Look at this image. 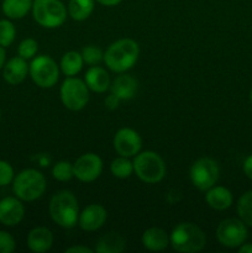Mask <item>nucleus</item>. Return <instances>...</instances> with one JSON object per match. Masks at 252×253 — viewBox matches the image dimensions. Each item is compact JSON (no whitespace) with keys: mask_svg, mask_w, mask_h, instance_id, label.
<instances>
[{"mask_svg":"<svg viewBox=\"0 0 252 253\" xmlns=\"http://www.w3.org/2000/svg\"><path fill=\"white\" fill-rule=\"evenodd\" d=\"M82 57L83 61L89 66H96L104 59V54L99 47L95 46H86L82 49Z\"/></svg>","mask_w":252,"mask_h":253,"instance_id":"29","label":"nucleus"},{"mask_svg":"<svg viewBox=\"0 0 252 253\" xmlns=\"http://www.w3.org/2000/svg\"><path fill=\"white\" fill-rule=\"evenodd\" d=\"M0 116H1V110H0Z\"/></svg>","mask_w":252,"mask_h":253,"instance_id":"40","label":"nucleus"},{"mask_svg":"<svg viewBox=\"0 0 252 253\" xmlns=\"http://www.w3.org/2000/svg\"><path fill=\"white\" fill-rule=\"evenodd\" d=\"M106 216L108 214H106L105 208L99 204H91L86 207L79 215V226L84 231H96L106 221Z\"/></svg>","mask_w":252,"mask_h":253,"instance_id":"14","label":"nucleus"},{"mask_svg":"<svg viewBox=\"0 0 252 253\" xmlns=\"http://www.w3.org/2000/svg\"><path fill=\"white\" fill-rule=\"evenodd\" d=\"M16 30L9 20H0V46L7 47L14 42Z\"/></svg>","mask_w":252,"mask_h":253,"instance_id":"27","label":"nucleus"},{"mask_svg":"<svg viewBox=\"0 0 252 253\" xmlns=\"http://www.w3.org/2000/svg\"><path fill=\"white\" fill-rule=\"evenodd\" d=\"M138 54L140 48L133 40L121 39L109 46L104 54V61L113 72L123 73L136 63Z\"/></svg>","mask_w":252,"mask_h":253,"instance_id":"1","label":"nucleus"},{"mask_svg":"<svg viewBox=\"0 0 252 253\" xmlns=\"http://www.w3.org/2000/svg\"><path fill=\"white\" fill-rule=\"evenodd\" d=\"M94 9V0H71L68 5L69 16L76 21L88 19Z\"/></svg>","mask_w":252,"mask_h":253,"instance_id":"23","label":"nucleus"},{"mask_svg":"<svg viewBox=\"0 0 252 253\" xmlns=\"http://www.w3.org/2000/svg\"><path fill=\"white\" fill-rule=\"evenodd\" d=\"M66 253H93V250L85 246H73L67 249Z\"/></svg>","mask_w":252,"mask_h":253,"instance_id":"34","label":"nucleus"},{"mask_svg":"<svg viewBox=\"0 0 252 253\" xmlns=\"http://www.w3.org/2000/svg\"><path fill=\"white\" fill-rule=\"evenodd\" d=\"M25 209L19 199L12 197L0 200V222L5 226H15L24 219Z\"/></svg>","mask_w":252,"mask_h":253,"instance_id":"13","label":"nucleus"},{"mask_svg":"<svg viewBox=\"0 0 252 253\" xmlns=\"http://www.w3.org/2000/svg\"><path fill=\"white\" fill-rule=\"evenodd\" d=\"M125 249V240L116 232H109L101 236L96 244L98 253H120Z\"/></svg>","mask_w":252,"mask_h":253,"instance_id":"21","label":"nucleus"},{"mask_svg":"<svg viewBox=\"0 0 252 253\" xmlns=\"http://www.w3.org/2000/svg\"><path fill=\"white\" fill-rule=\"evenodd\" d=\"M98 2H100L101 5H105V6H115L119 2H121V0H96Z\"/></svg>","mask_w":252,"mask_h":253,"instance_id":"36","label":"nucleus"},{"mask_svg":"<svg viewBox=\"0 0 252 253\" xmlns=\"http://www.w3.org/2000/svg\"><path fill=\"white\" fill-rule=\"evenodd\" d=\"M142 244L150 251H163L169 244L167 232L160 227H151L142 235Z\"/></svg>","mask_w":252,"mask_h":253,"instance_id":"19","label":"nucleus"},{"mask_svg":"<svg viewBox=\"0 0 252 253\" xmlns=\"http://www.w3.org/2000/svg\"><path fill=\"white\" fill-rule=\"evenodd\" d=\"M32 7V0H4L2 11L9 19H22Z\"/></svg>","mask_w":252,"mask_h":253,"instance_id":"22","label":"nucleus"},{"mask_svg":"<svg viewBox=\"0 0 252 253\" xmlns=\"http://www.w3.org/2000/svg\"><path fill=\"white\" fill-rule=\"evenodd\" d=\"M61 100L69 110H82L89 100L88 86L81 79L69 77L61 86Z\"/></svg>","mask_w":252,"mask_h":253,"instance_id":"7","label":"nucleus"},{"mask_svg":"<svg viewBox=\"0 0 252 253\" xmlns=\"http://www.w3.org/2000/svg\"><path fill=\"white\" fill-rule=\"evenodd\" d=\"M110 90L111 93L115 94L120 100H128L135 96L136 91H137V81L132 78L131 76H119L110 84Z\"/></svg>","mask_w":252,"mask_h":253,"instance_id":"18","label":"nucleus"},{"mask_svg":"<svg viewBox=\"0 0 252 253\" xmlns=\"http://www.w3.org/2000/svg\"><path fill=\"white\" fill-rule=\"evenodd\" d=\"M237 212L240 220L244 221L245 225L252 227V190L242 195L237 202Z\"/></svg>","mask_w":252,"mask_h":253,"instance_id":"25","label":"nucleus"},{"mask_svg":"<svg viewBox=\"0 0 252 253\" xmlns=\"http://www.w3.org/2000/svg\"><path fill=\"white\" fill-rule=\"evenodd\" d=\"M119 105H120V99H119L115 94L111 93L110 95L105 99V106L108 109H110V110H115Z\"/></svg>","mask_w":252,"mask_h":253,"instance_id":"33","label":"nucleus"},{"mask_svg":"<svg viewBox=\"0 0 252 253\" xmlns=\"http://www.w3.org/2000/svg\"><path fill=\"white\" fill-rule=\"evenodd\" d=\"M133 170L141 180L153 184L165 178L166 165L160 155L152 151H145L137 153L133 160Z\"/></svg>","mask_w":252,"mask_h":253,"instance_id":"5","label":"nucleus"},{"mask_svg":"<svg viewBox=\"0 0 252 253\" xmlns=\"http://www.w3.org/2000/svg\"><path fill=\"white\" fill-rule=\"evenodd\" d=\"M83 57L81 53L76 51L67 52L61 61V68L66 76L73 77L81 72L82 67H83Z\"/></svg>","mask_w":252,"mask_h":253,"instance_id":"24","label":"nucleus"},{"mask_svg":"<svg viewBox=\"0 0 252 253\" xmlns=\"http://www.w3.org/2000/svg\"><path fill=\"white\" fill-rule=\"evenodd\" d=\"M250 99H251V103H252V90H251V93H250Z\"/></svg>","mask_w":252,"mask_h":253,"instance_id":"39","label":"nucleus"},{"mask_svg":"<svg viewBox=\"0 0 252 253\" xmlns=\"http://www.w3.org/2000/svg\"><path fill=\"white\" fill-rule=\"evenodd\" d=\"M14 179V169L5 161H0V187L10 184Z\"/></svg>","mask_w":252,"mask_h":253,"instance_id":"31","label":"nucleus"},{"mask_svg":"<svg viewBox=\"0 0 252 253\" xmlns=\"http://www.w3.org/2000/svg\"><path fill=\"white\" fill-rule=\"evenodd\" d=\"M15 250V240L9 232L0 231V253H11Z\"/></svg>","mask_w":252,"mask_h":253,"instance_id":"32","label":"nucleus"},{"mask_svg":"<svg viewBox=\"0 0 252 253\" xmlns=\"http://www.w3.org/2000/svg\"><path fill=\"white\" fill-rule=\"evenodd\" d=\"M142 146L140 135L132 128H121L114 137V148L124 157H132L137 155Z\"/></svg>","mask_w":252,"mask_h":253,"instance_id":"12","label":"nucleus"},{"mask_svg":"<svg viewBox=\"0 0 252 253\" xmlns=\"http://www.w3.org/2000/svg\"><path fill=\"white\" fill-rule=\"evenodd\" d=\"M208 205L215 210H225L231 207L232 194L224 187H211L205 195Z\"/></svg>","mask_w":252,"mask_h":253,"instance_id":"20","label":"nucleus"},{"mask_svg":"<svg viewBox=\"0 0 252 253\" xmlns=\"http://www.w3.org/2000/svg\"><path fill=\"white\" fill-rule=\"evenodd\" d=\"M32 14L37 24L47 29H54L66 21L67 10L59 0H35Z\"/></svg>","mask_w":252,"mask_h":253,"instance_id":"6","label":"nucleus"},{"mask_svg":"<svg viewBox=\"0 0 252 253\" xmlns=\"http://www.w3.org/2000/svg\"><path fill=\"white\" fill-rule=\"evenodd\" d=\"M37 48H39V44L34 39H26L19 44L17 52H19L20 57H22L24 59H29L36 54Z\"/></svg>","mask_w":252,"mask_h":253,"instance_id":"30","label":"nucleus"},{"mask_svg":"<svg viewBox=\"0 0 252 253\" xmlns=\"http://www.w3.org/2000/svg\"><path fill=\"white\" fill-rule=\"evenodd\" d=\"M4 63H5V51L4 48H2V46H0V69L2 68Z\"/></svg>","mask_w":252,"mask_h":253,"instance_id":"38","label":"nucleus"},{"mask_svg":"<svg viewBox=\"0 0 252 253\" xmlns=\"http://www.w3.org/2000/svg\"><path fill=\"white\" fill-rule=\"evenodd\" d=\"M103 170V162L100 157L94 153H85L81 156L73 165L74 177L82 182H93Z\"/></svg>","mask_w":252,"mask_h":253,"instance_id":"11","label":"nucleus"},{"mask_svg":"<svg viewBox=\"0 0 252 253\" xmlns=\"http://www.w3.org/2000/svg\"><path fill=\"white\" fill-rule=\"evenodd\" d=\"M169 241L175 251L194 253L204 249L207 244V237L202 229L197 225L192 222H183L173 229Z\"/></svg>","mask_w":252,"mask_h":253,"instance_id":"3","label":"nucleus"},{"mask_svg":"<svg viewBox=\"0 0 252 253\" xmlns=\"http://www.w3.org/2000/svg\"><path fill=\"white\" fill-rule=\"evenodd\" d=\"M244 172H245V174L250 178V179H252V156L247 157L246 161H245Z\"/></svg>","mask_w":252,"mask_h":253,"instance_id":"35","label":"nucleus"},{"mask_svg":"<svg viewBox=\"0 0 252 253\" xmlns=\"http://www.w3.org/2000/svg\"><path fill=\"white\" fill-rule=\"evenodd\" d=\"M85 84L95 93H104L110 88V77L108 72L98 66H91L85 73Z\"/></svg>","mask_w":252,"mask_h":253,"instance_id":"17","label":"nucleus"},{"mask_svg":"<svg viewBox=\"0 0 252 253\" xmlns=\"http://www.w3.org/2000/svg\"><path fill=\"white\" fill-rule=\"evenodd\" d=\"M110 170L116 178H128L133 172V163H131L127 160V157H121L115 158L110 165Z\"/></svg>","mask_w":252,"mask_h":253,"instance_id":"26","label":"nucleus"},{"mask_svg":"<svg viewBox=\"0 0 252 253\" xmlns=\"http://www.w3.org/2000/svg\"><path fill=\"white\" fill-rule=\"evenodd\" d=\"M49 214L52 220L64 229H72L79 217L78 202L71 192H59L49 202Z\"/></svg>","mask_w":252,"mask_h":253,"instance_id":"2","label":"nucleus"},{"mask_svg":"<svg viewBox=\"0 0 252 253\" xmlns=\"http://www.w3.org/2000/svg\"><path fill=\"white\" fill-rule=\"evenodd\" d=\"M29 71L32 81L41 88H52L58 81V66L48 56L36 57L30 64Z\"/></svg>","mask_w":252,"mask_h":253,"instance_id":"9","label":"nucleus"},{"mask_svg":"<svg viewBox=\"0 0 252 253\" xmlns=\"http://www.w3.org/2000/svg\"><path fill=\"white\" fill-rule=\"evenodd\" d=\"M29 72V66L22 57H14L4 66L2 77L11 85H17L25 81Z\"/></svg>","mask_w":252,"mask_h":253,"instance_id":"16","label":"nucleus"},{"mask_svg":"<svg viewBox=\"0 0 252 253\" xmlns=\"http://www.w3.org/2000/svg\"><path fill=\"white\" fill-rule=\"evenodd\" d=\"M52 174H53L54 179L59 180V182H67L74 175L73 165L66 162V161H61L57 165H54L53 169H52Z\"/></svg>","mask_w":252,"mask_h":253,"instance_id":"28","label":"nucleus"},{"mask_svg":"<svg viewBox=\"0 0 252 253\" xmlns=\"http://www.w3.org/2000/svg\"><path fill=\"white\" fill-rule=\"evenodd\" d=\"M219 178V166L214 160L208 157L199 158L190 168V180L197 189L209 190L214 187Z\"/></svg>","mask_w":252,"mask_h":253,"instance_id":"8","label":"nucleus"},{"mask_svg":"<svg viewBox=\"0 0 252 253\" xmlns=\"http://www.w3.org/2000/svg\"><path fill=\"white\" fill-rule=\"evenodd\" d=\"M240 253H252V244H242L239 249Z\"/></svg>","mask_w":252,"mask_h":253,"instance_id":"37","label":"nucleus"},{"mask_svg":"<svg viewBox=\"0 0 252 253\" xmlns=\"http://www.w3.org/2000/svg\"><path fill=\"white\" fill-rule=\"evenodd\" d=\"M216 237L222 246L229 247V249L240 247L247 239L246 225L242 220H224L217 226Z\"/></svg>","mask_w":252,"mask_h":253,"instance_id":"10","label":"nucleus"},{"mask_svg":"<svg viewBox=\"0 0 252 253\" xmlns=\"http://www.w3.org/2000/svg\"><path fill=\"white\" fill-rule=\"evenodd\" d=\"M53 244V235L47 227H35L27 235V246L32 252H47Z\"/></svg>","mask_w":252,"mask_h":253,"instance_id":"15","label":"nucleus"},{"mask_svg":"<svg viewBox=\"0 0 252 253\" xmlns=\"http://www.w3.org/2000/svg\"><path fill=\"white\" fill-rule=\"evenodd\" d=\"M46 189L43 174L36 169H25L16 175L12 183V190L20 200L34 202L39 199Z\"/></svg>","mask_w":252,"mask_h":253,"instance_id":"4","label":"nucleus"}]
</instances>
